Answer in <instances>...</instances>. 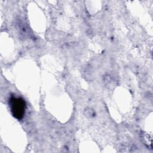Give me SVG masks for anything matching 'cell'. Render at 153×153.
I'll return each instance as SVG.
<instances>
[{"label": "cell", "mask_w": 153, "mask_h": 153, "mask_svg": "<svg viewBox=\"0 0 153 153\" xmlns=\"http://www.w3.org/2000/svg\"><path fill=\"white\" fill-rule=\"evenodd\" d=\"M10 107L13 115L17 119L23 117L25 111V102L20 97H12L9 102Z\"/></svg>", "instance_id": "1"}]
</instances>
